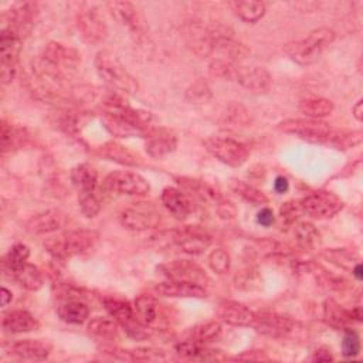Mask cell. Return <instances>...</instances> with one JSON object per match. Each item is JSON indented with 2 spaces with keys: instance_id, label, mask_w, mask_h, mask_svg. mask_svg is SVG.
Listing matches in <instances>:
<instances>
[{
  "instance_id": "1",
  "label": "cell",
  "mask_w": 363,
  "mask_h": 363,
  "mask_svg": "<svg viewBox=\"0 0 363 363\" xmlns=\"http://www.w3.org/2000/svg\"><path fill=\"white\" fill-rule=\"evenodd\" d=\"M104 128L118 138H146L155 128L153 116L147 111L135 109L128 102L102 111Z\"/></svg>"
},
{
  "instance_id": "2",
  "label": "cell",
  "mask_w": 363,
  "mask_h": 363,
  "mask_svg": "<svg viewBox=\"0 0 363 363\" xmlns=\"http://www.w3.org/2000/svg\"><path fill=\"white\" fill-rule=\"evenodd\" d=\"M150 242L159 250L174 247L183 254L199 255L211 244V237L197 227L186 225L183 228L160 231L150 237Z\"/></svg>"
},
{
  "instance_id": "3",
  "label": "cell",
  "mask_w": 363,
  "mask_h": 363,
  "mask_svg": "<svg viewBox=\"0 0 363 363\" xmlns=\"http://www.w3.org/2000/svg\"><path fill=\"white\" fill-rule=\"evenodd\" d=\"M335 31L329 27L312 30L305 38L288 41L284 45V52L299 65H311L316 62L322 52L333 43Z\"/></svg>"
},
{
  "instance_id": "4",
  "label": "cell",
  "mask_w": 363,
  "mask_h": 363,
  "mask_svg": "<svg viewBox=\"0 0 363 363\" xmlns=\"http://www.w3.org/2000/svg\"><path fill=\"white\" fill-rule=\"evenodd\" d=\"M99 234L95 230H67L44 241L45 251L57 261H67L95 245Z\"/></svg>"
},
{
  "instance_id": "5",
  "label": "cell",
  "mask_w": 363,
  "mask_h": 363,
  "mask_svg": "<svg viewBox=\"0 0 363 363\" xmlns=\"http://www.w3.org/2000/svg\"><path fill=\"white\" fill-rule=\"evenodd\" d=\"M94 64L99 78L109 86V89L126 95H135L139 91L136 78L112 52L105 50L98 51Z\"/></svg>"
},
{
  "instance_id": "6",
  "label": "cell",
  "mask_w": 363,
  "mask_h": 363,
  "mask_svg": "<svg viewBox=\"0 0 363 363\" xmlns=\"http://www.w3.org/2000/svg\"><path fill=\"white\" fill-rule=\"evenodd\" d=\"M102 303L109 313L111 318H113L119 326L126 332V335L135 340H143L149 336L147 325H145L136 315L135 308L125 299L119 298H104Z\"/></svg>"
},
{
  "instance_id": "7",
  "label": "cell",
  "mask_w": 363,
  "mask_h": 363,
  "mask_svg": "<svg viewBox=\"0 0 363 363\" xmlns=\"http://www.w3.org/2000/svg\"><path fill=\"white\" fill-rule=\"evenodd\" d=\"M278 129L284 133H291L309 143L326 145L333 128L320 119L291 118L278 123Z\"/></svg>"
},
{
  "instance_id": "8",
  "label": "cell",
  "mask_w": 363,
  "mask_h": 363,
  "mask_svg": "<svg viewBox=\"0 0 363 363\" xmlns=\"http://www.w3.org/2000/svg\"><path fill=\"white\" fill-rule=\"evenodd\" d=\"M207 28L211 37L213 51L218 55V58L238 64L250 55L251 50L234 37L231 28L223 24H213Z\"/></svg>"
},
{
  "instance_id": "9",
  "label": "cell",
  "mask_w": 363,
  "mask_h": 363,
  "mask_svg": "<svg viewBox=\"0 0 363 363\" xmlns=\"http://www.w3.org/2000/svg\"><path fill=\"white\" fill-rule=\"evenodd\" d=\"M203 145L208 153L231 167L244 164L250 156V149L247 145L225 136H208L204 139Z\"/></svg>"
},
{
  "instance_id": "10",
  "label": "cell",
  "mask_w": 363,
  "mask_h": 363,
  "mask_svg": "<svg viewBox=\"0 0 363 363\" xmlns=\"http://www.w3.org/2000/svg\"><path fill=\"white\" fill-rule=\"evenodd\" d=\"M23 47V38L13 30L3 27L0 33V78L3 84H10L17 71V62Z\"/></svg>"
},
{
  "instance_id": "11",
  "label": "cell",
  "mask_w": 363,
  "mask_h": 363,
  "mask_svg": "<svg viewBox=\"0 0 363 363\" xmlns=\"http://www.w3.org/2000/svg\"><path fill=\"white\" fill-rule=\"evenodd\" d=\"M102 189L111 193L126 196H145L150 190L149 182L139 173L130 170H116L109 173L102 183Z\"/></svg>"
},
{
  "instance_id": "12",
  "label": "cell",
  "mask_w": 363,
  "mask_h": 363,
  "mask_svg": "<svg viewBox=\"0 0 363 363\" xmlns=\"http://www.w3.org/2000/svg\"><path fill=\"white\" fill-rule=\"evenodd\" d=\"M159 210L150 203H133L123 208L119 214L121 224L130 231H146L155 228L160 223Z\"/></svg>"
},
{
  "instance_id": "13",
  "label": "cell",
  "mask_w": 363,
  "mask_h": 363,
  "mask_svg": "<svg viewBox=\"0 0 363 363\" xmlns=\"http://www.w3.org/2000/svg\"><path fill=\"white\" fill-rule=\"evenodd\" d=\"M302 211L315 218H330L343 208L340 197L330 191H312L299 200Z\"/></svg>"
},
{
  "instance_id": "14",
  "label": "cell",
  "mask_w": 363,
  "mask_h": 363,
  "mask_svg": "<svg viewBox=\"0 0 363 363\" xmlns=\"http://www.w3.org/2000/svg\"><path fill=\"white\" fill-rule=\"evenodd\" d=\"M251 326L261 335L279 339L291 335L296 328V322L288 315L271 311H261L255 312V318Z\"/></svg>"
},
{
  "instance_id": "15",
  "label": "cell",
  "mask_w": 363,
  "mask_h": 363,
  "mask_svg": "<svg viewBox=\"0 0 363 363\" xmlns=\"http://www.w3.org/2000/svg\"><path fill=\"white\" fill-rule=\"evenodd\" d=\"M159 271L166 279L172 281H184L197 284L201 286H207L210 284V278L206 271L196 262L189 259H174L159 267Z\"/></svg>"
},
{
  "instance_id": "16",
  "label": "cell",
  "mask_w": 363,
  "mask_h": 363,
  "mask_svg": "<svg viewBox=\"0 0 363 363\" xmlns=\"http://www.w3.org/2000/svg\"><path fill=\"white\" fill-rule=\"evenodd\" d=\"M77 27L84 40L89 44H101L108 35V27L105 21L88 4H82V7L78 10Z\"/></svg>"
},
{
  "instance_id": "17",
  "label": "cell",
  "mask_w": 363,
  "mask_h": 363,
  "mask_svg": "<svg viewBox=\"0 0 363 363\" xmlns=\"http://www.w3.org/2000/svg\"><path fill=\"white\" fill-rule=\"evenodd\" d=\"M38 14V4L35 1H21L11 6L10 10H7V28L13 30L17 35L24 38L30 34L35 17Z\"/></svg>"
},
{
  "instance_id": "18",
  "label": "cell",
  "mask_w": 363,
  "mask_h": 363,
  "mask_svg": "<svg viewBox=\"0 0 363 363\" xmlns=\"http://www.w3.org/2000/svg\"><path fill=\"white\" fill-rule=\"evenodd\" d=\"M177 147L176 135L166 128L155 126L145 138V150L153 159H162Z\"/></svg>"
},
{
  "instance_id": "19",
  "label": "cell",
  "mask_w": 363,
  "mask_h": 363,
  "mask_svg": "<svg viewBox=\"0 0 363 363\" xmlns=\"http://www.w3.org/2000/svg\"><path fill=\"white\" fill-rule=\"evenodd\" d=\"M68 216L60 208H50L33 216L26 223V230L31 234H50L61 230L68 223Z\"/></svg>"
},
{
  "instance_id": "20",
  "label": "cell",
  "mask_w": 363,
  "mask_h": 363,
  "mask_svg": "<svg viewBox=\"0 0 363 363\" xmlns=\"http://www.w3.org/2000/svg\"><path fill=\"white\" fill-rule=\"evenodd\" d=\"M40 57L48 64L60 68L61 71L75 68L81 61V55L75 48L57 41L47 43Z\"/></svg>"
},
{
  "instance_id": "21",
  "label": "cell",
  "mask_w": 363,
  "mask_h": 363,
  "mask_svg": "<svg viewBox=\"0 0 363 363\" xmlns=\"http://www.w3.org/2000/svg\"><path fill=\"white\" fill-rule=\"evenodd\" d=\"M234 81L252 92H267L271 86V75L262 67H242L238 64Z\"/></svg>"
},
{
  "instance_id": "22",
  "label": "cell",
  "mask_w": 363,
  "mask_h": 363,
  "mask_svg": "<svg viewBox=\"0 0 363 363\" xmlns=\"http://www.w3.org/2000/svg\"><path fill=\"white\" fill-rule=\"evenodd\" d=\"M51 350V343L41 339H21L10 346L11 354L26 362L45 360L50 356Z\"/></svg>"
},
{
  "instance_id": "23",
  "label": "cell",
  "mask_w": 363,
  "mask_h": 363,
  "mask_svg": "<svg viewBox=\"0 0 363 363\" xmlns=\"http://www.w3.org/2000/svg\"><path fill=\"white\" fill-rule=\"evenodd\" d=\"M163 207L176 218L186 220L193 211V203L190 197L177 187H164L160 194Z\"/></svg>"
},
{
  "instance_id": "24",
  "label": "cell",
  "mask_w": 363,
  "mask_h": 363,
  "mask_svg": "<svg viewBox=\"0 0 363 363\" xmlns=\"http://www.w3.org/2000/svg\"><path fill=\"white\" fill-rule=\"evenodd\" d=\"M221 322L233 326H251L255 312L235 301H221L216 311Z\"/></svg>"
},
{
  "instance_id": "25",
  "label": "cell",
  "mask_w": 363,
  "mask_h": 363,
  "mask_svg": "<svg viewBox=\"0 0 363 363\" xmlns=\"http://www.w3.org/2000/svg\"><path fill=\"white\" fill-rule=\"evenodd\" d=\"M155 292L167 298H204L207 296V289L201 285L166 279L155 285Z\"/></svg>"
},
{
  "instance_id": "26",
  "label": "cell",
  "mask_w": 363,
  "mask_h": 363,
  "mask_svg": "<svg viewBox=\"0 0 363 363\" xmlns=\"http://www.w3.org/2000/svg\"><path fill=\"white\" fill-rule=\"evenodd\" d=\"M96 155L101 157L123 164V166H130V167H138L142 164V157L135 153L133 150L128 149L126 146L118 143V142H105L96 147Z\"/></svg>"
},
{
  "instance_id": "27",
  "label": "cell",
  "mask_w": 363,
  "mask_h": 363,
  "mask_svg": "<svg viewBox=\"0 0 363 363\" xmlns=\"http://www.w3.org/2000/svg\"><path fill=\"white\" fill-rule=\"evenodd\" d=\"M1 326L9 333H27L40 328V322L26 309L9 311L3 315Z\"/></svg>"
},
{
  "instance_id": "28",
  "label": "cell",
  "mask_w": 363,
  "mask_h": 363,
  "mask_svg": "<svg viewBox=\"0 0 363 363\" xmlns=\"http://www.w3.org/2000/svg\"><path fill=\"white\" fill-rule=\"evenodd\" d=\"M184 38L191 51L199 57L204 58L214 54L211 37L207 27H203L200 24H189L184 28Z\"/></svg>"
},
{
  "instance_id": "29",
  "label": "cell",
  "mask_w": 363,
  "mask_h": 363,
  "mask_svg": "<svg viewBox=\"0 0 363 363\" xmlns=\"http://www.w3.org/2000/svg\"><path fill=\"white\" fill-rule=\"evenodd\" d=\"M174 352L184 359L189 360H227L228 357L218 356L220 350H213L206 346V343L197 342L191 337L186 340H180L174 345Z\"/></svg>"
},
{
  "instance_id": "30",
  "label": "cell",
  "mask_w": 363,
  "mask_h": 363,
  "mask_svg": "<svg viewBox=\"0 0 363 363\" xmlns=\"http://www.w3.org/2000/svg\"><path fill=\"white\" fill-rule=\"evenodd\" d=\"M323 319L325 322L335 329H347L350 328L353 319L349 309H345L333 298H328L323 302Z\"/></svg>"
},
{
  "instance_id": "31",
  "label": "cell",
  "mask_w": 363,
  "mask_h": 363,
  "mask_svg": "<svg viewBox=\"0 0 363 363\" xmlns=\"http://www.w3.org/2000/svg\"><path fill=\"white\" fill-rule=\"evenodd\" d=\"M72 184L79 191H95L98 186V172L89 163H78L69 172Z\"/></svg>"
},
{
  "instance_id": "32",
  "label": "cell",
  "mask_w": 363,
  "mask_h": 363,
  "mask_svg": "<svg viewBox=\"0 0 363 363\" xmlns=\"http://www.w3.org/2000/svg\"><path fill=\"white\" fill-rule=\"evenodd\" d=\"M10 278H13L21 288L27 291H38L44 285V277L37 265L26 262L17 271H14Z\"/></svg>"
},
{
  "instance_id": "33",
  "label": "cell",
  "mask_w": 363,
  "mask_h": 363,
  "mask_svg": "<svg viewBox=\"0 0 363 363\" xmlns=\"http://www.w3.org/2000/svg\"><path fill=\"white\" fill-rule=\"evenodd\" d=\"M57 313H58L60 319L67 322V323L81 325V323H84L88 319L89 309H88V306L84 302L75 301V299H69V301L62 302L57 308Z\"/></svg>"
},
{
  "instance_id": "34",
  "label": "cell",
  "mask_w": 363,
  "mask_h": 363,
  "mask_svg": "<svg viewBox=\"0 0 363 363\" xmlns=\"http://www.w3.org/2000/svg\"><path fill=\"white\" fill-rule=\"evenodd\" d=\"M335 109V105L330 99L322 96H312L302 99L299 102V111L311 119H322L329 116Z\"/></svg>"
},
{
  "instance_id": "35",
  "label": "cell",
  "mask_w": 363,
  "mask_h": 363,
  "mask_svg": "<svg viewBox=\"0 0 363 363\" xmlns=\"http://www.w3.org/2000/svg\"><path fill=\"white\" fill-rule=\"evenodd\" d=\"M106 7L112 17L121 24L133 30L138 28V11L132 3L123 0H112L106 3Z\"/></svg>"
},
{
  "instance_id": "36",
  "label": "cell",
  "mask_w": 363,
  "mask_h": 363,
  "mask_svg": "<svg viewBox=\"0 0 363 363\" xmlns=\"http://www.w3.org/2000/svg\"><path fill=\"white\" fill-rule=\"evenodd\" d=\"M294 237L298 245L303 250H315L320 245V233L315 224L309 221H299L295 224Z\"/></svg>"
},
{
  "instance_id": "37",
  "label": "cell",
  "mask_w": 363,
  "mask_h": 363,
  "mask_svg": "<svg viewBox=\"0 0 363 363\" xmlns=\"http://www.w3.org/2000/svg\"><path fill=\"white\" fill-rule=\"evenodd\" d=\"M234 286L241 291H258L262 285V278L259 269L255 265L247 264L237 269L233 278Z\"/></svg>"
},
{
  "instance_id": "38",
  "label": "cell",
  "mask_w": 363,
  "mask_h": 363,
  "mask_svg": "<svg viewBox=\"0 0 363 363\" xmlns=\"http://www.w3.org/2000/svg\"><path fill=\"white\" fill-rule=\"evenodd\" d=\"M88 332L99 340L112 342L118 339V322L113 318L95 316L88 322Z\"/></svg>"
},
{
  "instance_id": "39",
  "label": "cell",
  "mask_w": 363,
  "mask_h": 363,
  "mask_svg": "<svg viewBox=\"0 0 363 363\" xmlns=\"http://www.w3.org/2000/svg\"><path fill=\"white\" fill-rule=\"evenodd\" d=\"M233 11L237 17H240L245 23H257L261 20L267 11L265 3L257 0H247V1H233L230 3Z\"/></svg>"
},
{
  "instance_id": "40",
  "label": "cell",
  "mask_w": 363,
  "mask_h": 363,
  "mask_svg": "<svg viewBox=\"0 0 363 363\" xmlns=\"http://www.w3.org/2000/svg\"><path fill=\"white\" fill-rule=\"evenodd\" d=\"M135 312L138 318L145 323V325H152L157 320L159 315V303L153 295L147 294H140L135 298L133 302Z\"/></svg>"
},
{
  "instance_id": "41",
  "label": "cell",
  "mask_w": 363,
  "mask_h": 363,
  "mask_svg": "<svg viewBox=\"0 0 363 363\" xmlns=\"http://www.w3.org/2000/svg\"><path fill=\"white\" fill-rule=\"evenodd\" d=\"M362 140H363L362 130H346V129L333 128L326 146L337 150H347L360 145Z\"/></svg>"
},
{
  "instance_id": "42",
  "label": "cell",
  "mask_w": 363,
  "mask_h": 363,
  "mask_svg": "<svg viewBox=\"0 0 363 363\" xmlns=\"http://www.w3.org/2000/svg\"><path fill=\"white\" fill-rule=\"evenodd\" d=\"M30 257V248L26 244H14L3 257L1 265L4 274L9 277L17 271L20 267H23Z\"/></svg>"
},
{
  "instance_id": "43",
  "label": "cell",
  "mask_w": 363,
  "mask_h": 363,
  "mask_svg": "<svg viewBox=\"0 0 363 363\" xmlns=\"http://www.w3.org/2000/svg\"><path fill=\"white\" fill-rule=\"evenodd\" d=\"M231 189L234 190V193H237L241 199H244L245 201L254 204V206H264L268 203V197L255 186L238 180V179H233L231 180Z\"/></svg>"
},
{
  "instance_id": "44",
  "label": "cell",
  "mask_w": 363,
  "mask_h": 363,
  "mask_svg": "<svg viewBox=\"0 0 363 363\" xmlns=\"http://www.w3.org/2000/svg\"><path fill=\"white\" fill-rule=\"evenodd\" d=\"M221 335V323L218 320H207L203 322L190 330V337L201 342V343H210L216 342Z\"/></svg>"
},
{
  "instance_id": "45",
  "label": "cell",
  "mask_w": 363,
  "mask_h": 363,
  "mask_svg": "<svg viewBox=\"0 0 363 363\" xmlns=\"http://www.w3.org/2000/svg\"><path fill=\"white\" fill-rule=\"evenodd\" d=\"M320 257H323L326 261L335 264L342 269H352V267L357 262V257L345 248L323 250L320 251Z\"/></svg>"
},
{
  "instance_id": "46",
  "label": "cell",
  "mask_w": 363,
  "mask_h": 363,
  "mask_svg": "<svg viewBox=\"0 0 363 363\" xmlns=\"http://www.w3.org/2000/svg\"><path fill=\"white\" fill-rule=\"evenodd\" d=\"M27 139L26 130L21 128H14L4 118L1 119V149L6 152L11 146H17Z\"/></svg>"
},
{
  "instance_id": "47",
  "label": "cell",
  "mask_w": 363,
  "mask_h": 363,
  "mask_svg": "<svg viewBox=\"0 0 363 363\" xmlns=\"http://www.w3.org/2000/svg\"><path fill=\"white\" fill-rule=\"evenodd\" d=\"M237 67H238V64H235V62H231V61H227L223 58H214L208 64V72H210V75H213L216 78L234 81Z\"/></svg>"
},
{
  "instance_id": "48",
  "label": "cell",
  "mask_w": 363,
  "mask_h": 363,
  "mask_svg": "<svg viewBox=\"0 0 363 363\" xmlns=\"http://www.w3.org/2000/svg\"><path fill=\"white\" fill-rule=\"evenodd\" d=\"M101 200L95 191H79L78 193V206L82 214L88 218L95 217L101 210Z\"/></svg>"
},
{
  "instance_id": "49",
  "label": "cell",
  "mask_w": 363,
  "mask_h": 363,
  "mask_svg": "<svg viewBox=\"0 0 363 363\" xmlns=\"http://www.w3.org/2000/svg\"><path fill=\"white\" fill-rule=\"evenodd\" d=\"M302 207L299 200H289L285 201L281 208H279V220L282 223V225L285 227H291L292 224H295V221L301 217L302 214Z\"/></svg>"
},
{
  "instance_id": "50",
  "label": "cell",
  "mask_w": 363,
  "mask_h": 363,
  "mask_svg": "<svg viewBox=\"0 0 363 363\" xmlns=\"http://www.w3.org/2000/svg\"><path fill=\"white\" fill-rule=\"evenodd\" d=\"M210 268L217 274H227L230 269V254L224 248H216L213 250L207 257Z\"/></svg>"
},
{
  "instance_id": "51",
  "label": "cell",
  "mask_w": 363,
  "mask_h": 363,
  "mask_svg": "<svg viewBox=\"0 0 363 363\" xmlns=\"http://www.w3.org/2000/svg\"><path fill=\"white\" fill-rule=\"evenodd\" d=\"M186 96L191 104H204L211 99V89L206 81L199 79L187 88Z\"/></svg>"
},
{
  "instance_id": "52",
  "label": "cell",
  "mask_w": 363,
  "mask_h": 363,
  "mask_svg": "<svg viewBox=\"0 0 363 363\" xmlns=\"http://www.w3.org/2000/svg\"><path fill=\"white\" fill-rule=\"evenodd\" d=\"M360 353V337L359 335L352 329H343V337H342V354L345 357H356Z\"/></svg>"
},
{
  "instance_id": "53",
  "label": "cell",
  "mask_w": 363,
  "mask_h": 363,
  "mask_svg": "<svg viewBox=\"0 0 363 363\" xmlns=\"http://www.w3.org/2000/svg\"><path fill=\"white\" fill-rule=\"evenodd\" d=\"M216 210H217V214L220 216V218H223V220H231L237 214L235 206L230 200H227L224 197H220L216 201Z\"/></svg>"
},
{
  "instance_id": "54",
  "label": "cell",
  "mask_w": 363,
  "mask_h": 363,
  "mask_svg": "<svg viewBox=\"0 0 363 363\" xmlns=\"http://www.w3.org/2000/svg\"><path fill=\"white\" fill-rule=\"evenodd\" d=\"M231 360H254V362H265V360H269V356L264 352V350H259V349H252V350H245L237 356H233V357H228Z\"/></svg>"
},
{
  "instance_id": "55",
  "label": "cell",
  "mask_w": 363,
  "mask_h": 363,
  "mask_svg": "<svg viewBox=\"0 0 363 363\" xmlns=\"http://www.w3.org/2000/svg\"><path fill=\"white\" fill-rule=\"evenodd\" d=\"M240 111V106H234L231 112L225 113V122L230 123V126H245V123L248 122V115L245 112V109H242L240 112V115H237Z\"/></svg>"
},
{
  "instance_id": "56",
  "label": "cell",
  "mask_w": 363,
  "mask_h": 363,
  "mask_svg": "<svg viewBox=\"0 0 363 363\" xmlns=\"http://www.w3.org/2000/svg\"><path fill=\"white\" fill-rule=\"evenodd\" d=\"M275 221V216H274V211L272 208L269 207H262L258 214H257V223L261 224L262 227H269L272 225Z\"/></svg>"
},
{
  "instance_id": "57",
  "label": "cell",
  "mask_w": 363,
  "mask_h": 363,
  "mask_svg": "<svg viewBox=\"0 0 363 363\" xmlns=\"http://www.w3.org/2000/svg\"><path fill=\"white\" fill-rule=\"evenodd\" d=\"M335 357L332 356V353H330V349H328V347H319V349H316L315 352H313V354H312V357H311V360H313V362H332Z\"/></svg>"
},
{
  "instance_id": "58",
  "label": "cell",
  "mask_w": 363,
  "mask_h": 363,
  "mask_svg": "<svg viewBox=\"0 0 363 363\" xmlns=\"http://www.w3.org/2000/svg\"><path fill=\"white\" fill-rule=\"evenodd\" d=\"M288 189H289L288 179L284 177V176H277V179L274 182V190L279 194H284V193L288 191Z\"/></svg>"
},
{
  "instance_id": "59",
  "label": "cell",
  "mask_w": 363,
  "mask_h": 363,
  "mask_svg": "<svg viewBox=\"0 0 363 363\" xmlns=\"http://www.w3.org/2000/svg\"><path fill=\"white\" fill-rule=\"evenodd\" d=\"M352 112H353V116L360 122L362 121V113H363V101L359 99L353 106H352Z\"/></svg>"
},
{
  "instance_id": "60",
  "label": "cell",
  "mask_w": 363,
  "mask_h": 363,
  "mask_svg": "<svg viewBox=\"0 0 363 363\" xmlns=\"http://www.w3.org/2000/svg\"><path fill=\"white\" fill-rule=\"evenodd\" d=\"M13 299V294L11 291H9L7 288H1V306H7Z\"/></svg>"
},
{
  "instance_id": "61",
  "label": "cell",
  "mask_w": 363,
  "mask_h": 363,
  "mask_svg": "<svg viewBox=\"0 0 363 363\" xmlns=\"http://www.w3.org/2000/svg\"><path fill=\"white\" fill-rule=\"evenodd\" d=\"M350 271H352L353 277H354L357 281H362V278H363V267H362L360 261H357V262L352 267Z\"/></svg>"
}]
</instances>
